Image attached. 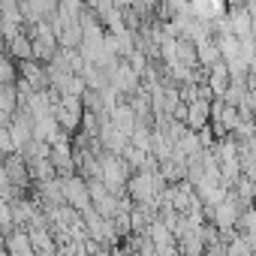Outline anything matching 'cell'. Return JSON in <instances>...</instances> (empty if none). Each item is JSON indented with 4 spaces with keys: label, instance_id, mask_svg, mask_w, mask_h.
Segmentation results:
<instances>
[{
    "label": "cell",
    "instance_id": "6da1fadb",
    "mask_svg": "<svg viewBox=\"0 0 256 256\" xmlns=\"http://www.w3.org/2000/svg\"><path fill=\"white\" fill-rule=\"evenodd\" d=\"M54 118L64 126V133L78 130V124L84 120V114H82V96H64L60 102H54Z\"/></svg>",
    "mask_w": 256,
    "mask_h": 256
}]
</instances>
